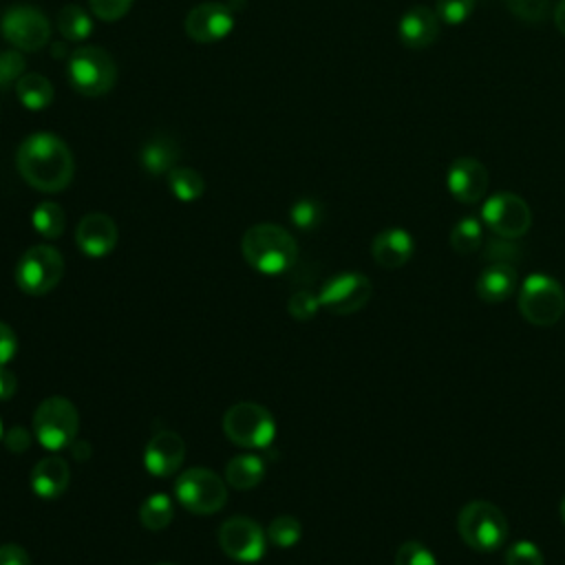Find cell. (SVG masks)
Listing matches in <instances>:
<instances>
[{"label": "cell", "instance_id": "6da1fadb", "mask_svg": "<svg viewBox=\"0 0 565 565\" xmlns=\"http://www.w3.org/2000/svg\"><path fill=\"white\" fill-rule=\"evenodd\" d=\"M15 166L20 177L40 192L64 190L75 172L68 146L51 132L26 137L15 152Z\"/></svg>", "mask_w": 565, "mask_h": 565}, {"label": "cell", "instance_id": "7a4b0ae2", "mask_svg": "<svg viewBox=\"0 0 565 565\" xmlns=\"http://www.w3.org/2000/svg\"><path fill=\"white\" fill-rule=\"evenodd\" d=\"M241 252L249 267L267 276L287 271L298 256V247L291 234L274 223L252 225L241 238Z\"/></svg>", "mask_w": 565, "mask_h": 565}, {"label": "cell", "instance_id": "3957f363", "mask_svg": "<svg viewBox=\"0 0 565 565\" xmlns=\"http://www.w3.org/2000/svg\"><path fill=\"white\" fill-rule=\"evenodd\" d=\"M457 532L461 541L477 552L499 550L508 539V519L490 501H468L457 514Z\"/></svg>", "mask_w": 565, "mask_h": 565}, {"label": "cell", "instance_id": "277c9868", "mask_svg": "<svg viewBox=\"0 0 565 565\" xmlns=\"http://www.w3.org/2000/svg\"><path fill=\"white\" fill-rule=\"evenodd\" d=\"M79 430V415L73 402L53 395L38 404L33 413V435L46 450L68 448Z\"/></svg>", "mask_w": 565, "mask_h": 565}, {"label": "cell", "instance_id": "5b68a950", "mask_svg": "<svg viewBox=\"0 0 565 565\" xmlns=\"http://www.w3.org/2000/svg\"><path fill=\"white\" fill-rule=\"evenodd\" d=\"M519 311L534 327H552L565 311V291L547 274H532L519 289Z\"/></svg>", "mask_w": 565, "mask_h": 565}, {"label": "cell", "instance_id": "8992f818", "mask_svg": "<svg viewBox=\"0 0 565 565\" xmlns=\"http://www.w3.org/2000/svg\"><path fill=\"white\" fill-rule=\"evenodd\" d=\"M223 433L241 448H269L276 437V422L265 406L238 402L225 411Z\"/></svg>", "mask_w": 565, "mask_h": 565}, {"label": "cell", "instance_id": "52a82bcc", "mask_svg": "<svg viewBox=\"0 0 565 565\" xmlns=\"http://www.w3.org/2000/svg\"><path fill=\"white\" fill-rule=\"evenodd\" d=\"M68 82L86 97L106 95L117 82L115 60L102 46H82L68 60Z\"/></svg>", "mask_w": 565, "mask_h": 565}, {"label": "cell", "instance_id": "ba28073f", "mask_svg": "<svg viewBox=\"0 0 565 565\" xmlns=\"http://www.w3.org/2000/svg\"><path fill=\"white\" fill-rule=\"evenodd\" d=\"M174 497L192 514H214L227 501V486L214 470L196 466L177 477Z\"/></svg>", "mask_w": 565, "mask_h": 565}, {"label": "cell", "instance_id": "9c48e42d", "mask_svg": "<svg viewBox=\"0 0 565 565\" xmlns=\"http://www.w3.org/2000/svg\"><path fill=\"white\" fill-rule=\"evenodd\" d=\"M64 274V258L51 245L29 247L15 265V282L29 296H44L57 287Z\"/></svg>", "mask_w": 565, "mask_h": 565}, {"label": "cell", "instance_id": "30bf717a", "mask_svg": "<svg viewBox=\"0 0 565 565\" xmlns=\"http://www.w3.org/2000/svg\"><path fill=\"white\" fill-rule=\"evenodd\" d=\"M0 31L7 42L18 51H40L51 38V24L46 15L29 4H15L4 11L0 20Z\"/></svg>", "mask_w": 565, "mask_h": 565}, {"label": "cell", "instance_id": "8fae6325", "mask_svg": "<svg viewBox=\"0 0 565 565\" xmlns=\"http://www.w3.org/2000/svg\"><path fill=\"white\" fill-rule=\"evenodd\" d=\"M481 223L503 238H519L532 225L530 205L512 192L492 194L481 207Z\"/></svg>", "mask_w": 565, "mask_h": 565}, {"label": "cell", "instance_id": "7c38bea8", "mask_svg": "<svg viewBox=\"0 0 565 565\" xmlns=\"http://www.w3.org/2000/svg\"><path fill=\"white\" fill-rule=\"evenodd\" d=\"M371 294H373V285L364 274L340 271L322 285L318 300L322 309L335 316H349L360 311L371 300Z\"/></svg>", "mask_w": 565, "mask_h": 565}, {"label": "cell", "instance_id": "4fadbf2b", "mask_svg": "<svg viewBox=\"0 0 565 565\" xmlns=\"http://www.w3.org/2000/svg\"><path fill=\"white\" fill-rule=\"evenodd\" d=\"M218 545L232 561L256 563L265 554L267 534L249 516H232L218 527Z\"/></svg>", "mask_w": 565, "mask_h": 565}, {"label": "cell", "instance_id": "5bb4252c", "mask_svg": "<svg viewBox=\"0 0 565 565\" xmlns=\"http://www.w3.org/2000/svg\"><path fill=\"white\" fill-rule=\"evenodd\" d=\"M183 29L194 42H218L234 29V11L227 2H201L185 15Z\"/></svg>", "mask_w": 565, "mask_h": 565}, {"label": "cell", "instance_id": "9a60e30c", "mask_svg": "<svg viewBox=\"0 0 565 565\" xmlns=\"http://www.w3.org/2000/svg\"><path fill=\"white\" fill-rule=\"evenodd\" d=\"M446 183L450 194L459 203H477L486 196L488 190V170L479 159L459 157L452 161L446 174Z\"/></svg>", "mask_w": 565, "mask_h": 565}, {"label": "cell", "instance_id": "2e32d148", "mask_svg": "<svg viewBox=\"0 0 565 565\" xmlns=\"http://www.w3.org/2000/svg\"><path fill=\"white\" fill-rule=\"evenodd\" d=\"M185 459V441L174 430H159L143 450V466L154 477L174 475Z\"/></svg>", "mask_w": 565, "mask_h": 565}, {"label": "cell", "instance_id": "e0dca14e", "mask_svg": "<svg viewBox=\"0 0 565 565\" xmlns=\"http://www.w3.org/2000/svg\"><path fill=\"white\" fill-rule=\"evenodd\" d=\"M75 243L86 256L102 258L117 245V225L104 212H88L75 227Z\"/></svg>", "mask_w": 565, "mask_h": 565}, {"label": "cell", "instance_id": "ac0fdd59", "mask_svg": "<svg viewBox=\"0 0 565 565\" xmlns=\"http://www.w3.org/2000/svg\"><path fill=\"white\" fill-rule=\"evenodd\" d=\"M439 18L435 13V9H428L424 4H417L413 9H408L397 26L399 40L404 46L408 49H426L430 46L437 35H439Z\"/></svg>", "mask_w": 565, "mask_h": 565}, {"label": "cell", "instance_id": "d6986e66", "mask_svg": "<svg viewBox=\"0 0 565 565\" xmlns=\"http://www.w3.org/2000/svg\"><path fill=\"white\" fill-rule=\"evenodd\" d=\"M413 252H415L413 236L402 227L382 230L371 243V256L384 269H397L406 265Z\"/></svg>", "mask_w": 565, "mask_h": 565}, {"label": "cell", "instance_id": "ffe728a7", "mask_svg": "<svg viewBox=\"0 0 565 565\" xmlns=\"http://www.w3.org/2000/svg\"><path fill=\"white\" fill-rule=\"evenodd\" d=\"M68 481H71L68 463L57 455L40 459L31 470V488L42 499L60 497L68 488Z\"/></svg>", "mask_w": 565, "mask_h": 565}, {"label": "cell", "instance_id": "44dd1931", "mask_svg": "<svg viewBox=\"0 0 565 565\" xmlns=\"http://www.w3.org/2000/svg\"><path fill=\"white\" fill-rule=\"evenodd\" d=\"M483 302H503L516 289V269L508 263H490L475 282Z\"/></svg>", "mask_w": 565, "mask_h": 565}, {"label": "cell", "instance_id": "7402d4cb", "mask_svg": "<svg viewBox=\"0 0 565 565\" xmlns=\"http://www.w3.org/2000/svg\"><path fill=\"white\" fill-rule=\"evenodd\" d=\"M265 477V461L256 455H236L225 466V483L236 490H252Z\"/></svg>", "mask_w": 565, "mask_h": 565}, {"label": "cell", "instance_id": "603a6c76", "mask_svg": "<svg viewBox=\"0 0 565 565\" xmlns=\"http://www.w3.org/2000/svg\"><path fill=\"white\" fill-rule=\"evenodd\" d=\"M139 159H141V166L146 172L159 177L174 168V163L179 159V148L168 137H152L143 143Z\"/></svg>", "mask_w": 565, "mask_h": 565}, {"label": "cell", "instance_id": "cb8c5ba5", "mask_svg": "<svg viewBox=\"0 0 565 565\" xmlns=\"http://www.w3.org/2000/svg\"><path fill=\"white\" fill-rule=\"evenodd\" d=\"M20 104L29 110H44L53 102V84L40 73H24L15 84Z\"/></svg>", "mask_w": 565, "mask_h": 565}, {"label": "cell", "instance_id": "d4e9b609", "mask_svg": "<svg viewBox=\"0 0 565 565\" xmlns=\"http://www.w3.org/2000/svg\"><path fill=\"white\" fill-rule=\"evenodd\" d=\"M57 29L64 40L82 42L93 33V20L79 4H66L57 13Z\"/></svg>", "mask_w": 565, "mask_h": 565}, {"label": "cell", "instance_id": "484cf974", "mask_svg": "<svg viewBox=\"0 0 565 565\" xmlns=\"http://www.w3.org/2000/svg\"><path fill=\"white\" fill-rule=\"evenodd\" d=\"M172 501L168 494L163 492H157V494H150L141 508H139V521L146 530H152V532H159L163 527L170 525L172 521Z\"/></svg>", "mask_w": 565, "mask_h": 565}, {"label": "cell", "instance_id": "4316f807", "mask_svg": "<svg viewBox=\"0 0 565 565\" xmlns=\"http://www.w3.org/2000/svg\"><path fill=\"white\" fill-rule=\"evenodd\" d=\"M168 185L179 201H196L205 192V181L194 168H172L168 172Z\"/></svg>", "mask_w": 565, "mask_h": 565}, {"label": "cell", "instance_id": "83f0119b", "mask_svg": "<svg viewBox=\"0 0 565 565\" xmlns=\"http://www.w3.org/2000/svg\"><path fill=\"white\" fill-rule=\"evenodd\" d=\"M483 243V223L475 216H463L450 232V245L457 254H472Z\"/></svg>", "mask_w": 565, "mask_h": 565}, {"label": "cell", "instance_id": "f1b7e54d", "mask_svg": "<svg viewBox=\"0 0 565 565\" xmlns=\"http://www.w3.org/2000/svg\"><path fill=\"white\" fill-rule=\"evenodd\" d=\"M33 227L44 238H57L64 232V210L55 201H42L33 210Z\"/></svg>", "mask_w": 565, "mask_h": 565}, {"label": "cell", "instance_id": "f546056e", "mask_svg": "<svg viewBox=\"0 0 565 565\" xmlns=\"http://www.w3.org/2000/svg\"><path fill=\"white\" fill-rule=\"evenodd\" d=\"M267 541H271L274 545L278 547H291L300 541L302 536V525L296 516H289V514H282V516H276L269 525H267Z\"/></svg>", "mask_w": 565, "mask_h": 565}, {"label": "cell", "instance_id": "4dcf8cb0", "mask_svg": "<svg viewBox=\"0 0 565 565\" xmlns=\"http://www.w3.org/2000/svg\"><path fill=\"white\" fill-rule=\"evenodd\" d=\"M289 218L298 230H313L320 225L322 221V205L316 199H298L291 210H289Z\"/></svg>", "mask_w": 565, "mask_h": 565}, {"label": "cell", "instance_id": "1f68e13d", "mask_svg": "<svg viewBox=\"0 0 565 565\" xmlns=\"http://www.w3.org/2000/svg\"><path fill=\"white\" fill-rule=\"evenodd\" d=\"M26 60L18 49L0 51V88H9L18 84V79L26 73Z\"/></svg>", "mask_w": 565, "mask_h": 565}, {"label": "cell", "instance_id": "d6a6232c", "mask_svg": "<svg viewBox=\"0 0 565 565\" xmlns=\"http://www.w3.org/2000/svg\"><path fill=\"white\" fill-rule=\"evenodd\" d=\"M477 7V0H437L435 13L446 24H461L466 22Z\"/></svg>", "mask_w": 565, "mask_h": 565}, {"label": "cell", "instance_id": "836d02e7", "mask_svg": "<svg viewBox=\"0 0 565 565\" xmlns=\"http://www.w3.org/2000/svg\"><path fill=\"white\" fill-rule=\"evenodd\" d=\"M395 565H439L435 554L419 541H406L395 554Z\"/></svg>", "mask_w": 565, "mask_h": 565}, {"label": "cell", "instance_id": "e575fe53", "mask_svg": "<svg viewBox=\"0 0 565 565\" xmlns=\"http://www.w3.org/2000/svg\"><path fill=\"white\" fill-rule=\"evenodd\" d=\"M508 9L527 22H539L550 13L552 0H505Z\"/></svg>", "mask_w": 565, "mask_h": 565}, {"label": "cell", "instance_id": "d590c367", "mask_svg": "<svg viewBox=\"0 0 565 565\" xmlns=\"http://www.w3.org/2000/svg\"><path fill=\"white\" fill-rule=\"evenodd\" d=\"M505 565H543V554L534 543L516 541L505 552Z\"/></svg>", "mask_w": 565, "mask_h": 565}, {"label": "cell", "instance_id": "8d00e7d4", "mask_svg": "<svg viewBox=\"0 0 565 565\" xmlns=\"http://www.w3.org/2000/svg\"><path fill=\"white\" fill-rule=\"evenodd\" d=\"M287 309L289 313L296 318V320H309L318 313L320 309V300L316 294L311 291H296L289 302H287Z\"/></svg>", "mask_w": 565, "mask_h": 565}, {"label": "cell", "instance_id": "74e56055", "mask_svg": "<svg viewBox=\"0 0 565 565\" xmlns=\"http://www.w3.org/2000/svg\"><path fill=\"white\" fill-rule=\"evenodd\" d=\"M88 4L95 18L104 22H115L130 11L132 0H88Z\"/></svg>", "mask_w": 565, "mask_h": 565}, {"label": "cell", "instance_id": "f35d334b", "mask_svg": "<svg viewBox=\"0 0 565 565\" xmlns=\"http://www.w3.org/2000/svg\"><path fill=\"white\" fill-rule=\"evenodd\" d=\"M519 254L521 252H519V245L514 243V238L499 236L492 243H488V247H486V258L490 263H508V265H512V260H516Z\"/></svg>", "mask_w": 565, "mask_h": 565}, {"label": "cell", "instance_id": "ab89813d", "mask_svg": "<svg viewBox=\"0 0 565 565\" xmlns=\"http://www.w3.org/2000/svg\"><path fill=\"white\" fill-rule=\"evenodd\" d=\"M2 439H4L7 450H9V452H13V455L24 452V450L29 448V444H31L29 430H26V428H22V426H11L9 430H4Z\"/></svg>", "mask_w": 565, "mask_h": 565}, {"label": "cell", "instance_id": "60d3db41", "mask_svg": "<svg viewBox=\"0 0 565 565\" xmlns=\"http://www.w3.org/2000/svg\"><path fill=\"white\" fill-rule=\"evenodd\" d=\"M0 565H31V561L24 547L15 543H4L0 545Z\"/></svg>", "mask_w": 565, "mask_h": 565}, {"label": "cell", "instance_id": "b9f144b4", "mask_svg": "<svg viewBox=\"0 0 565 565\" xmlns=\"http://www.w3.org/2000/svg\"><path fill=\"white\" fill-rule=\"evenodd\" d=\"M15 349H18V340L13 329L0 322V364H7L15 355Z\"/></svg>", "mask_w": 565, "mask_h": 565}, {"label": "cell", "instance_id": "7bdbcfd3", "mask_svg": "<svg viewBox=\"0 0 565 565\" xmlns=\"http://www.w3.org/2000/svg\"><path fill=\"white\" fill-rule=\"evenodd\" d=\"M15 388H18L15 373L11 369H7L4 364H0V402L11 399L15 395Z\"/></svg>", "mask_w": 565, "mask_h": 565}, {"label": "cell", "instance_id": "ee69618b", "mask_svg": "<svg viewBox=\"0 0 565 565\" xmlns=\"http://www.w3.org/2000/svg\"><path fill=\"white\" fill-rule=\"evenodd\" d=\"M71 448H73V457H75L77 461H84V459H88V457H90V444H88V441H84V439L73 441V444H71Z\"/></svg>", "mask_w": 565, "mask_h": 565}, {"label": "cell", "instance_id": "f6af8a7d", "mask_svg": "<svg viewBox=\"0 0 565 565\" xmlns=\"http://www.w3.org/2000/svg\"><path fill=\"white\" fill-rule=\"evenodd\" d=\"M554 24H556V29L565 35V0H558L556 2V7H554Z\"/></svg>", "mask_w": 565, "mask_h": 565}, {"label": "cell", "instance_id": "bcb514c9", "mask_svg": "<svg viewBox=\"0 0 565 565\" xmlns=\"http://www.w3.org/2000/svg\"><path fill=\"white\" fill-rule=\"evenodd\" d=\"M561 519H563V523H565V497H563V501H561Z\"/></svg>", "mask_w": 565, "mask_h": 565}, {"label": "cell", "instance_id": "7dc6e473", "mask_svg": "<svg viewBox=\"0 0 565 565\" xmlns=\"http://www.w3.org/2000/svg\"><path fill=\"white\" fill-rule=\"evenodd\" d=\"M2 435H4V430H2V422H0V439H2Z\"/></svg>", "mask_w": 565, "mask_h": 565}, {"label": "cell", "instance_id": "c3c4849f", "mask_svg": "<svg viewBox=\"0 0 565 565\" xmlns=\"http://www.w3.org/2000/svg\"><path fill=\"white\" fill-rule=\"evenodd\" d=\"M159 565H172V563H159Z\"/></svg>", "mask_w": 565, "mask_h": 565}]
</instances>
